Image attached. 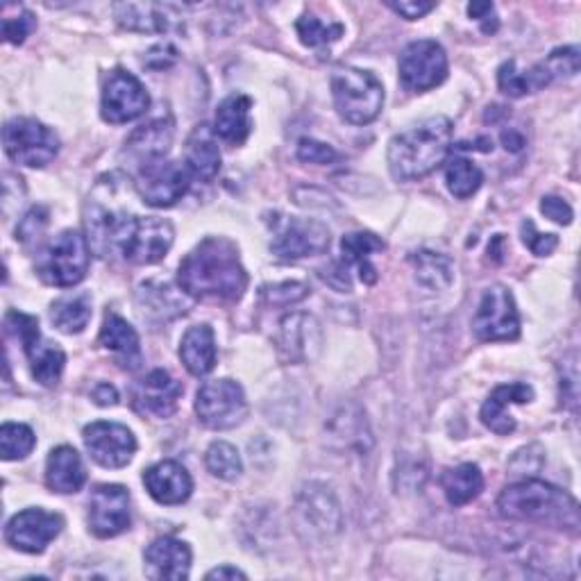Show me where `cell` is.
Returning <instances> with one entry per match:
<instances>
[{
  "instance_id": "cell-19",
  "label": "cell",
  "mask_w": 581,
  "mask_h": 581,
  "mask_svg": "<svg viewBox=\"0 0 581 581\" xmlns=\"http://www.w3.org/2000/svg\"><path fill=\"white\" fill-rule=\"evenodd\" d=\"M144 484L150 498L159 504L176 506L191 498L194 480L178 461H159L144 473Z\"/></svg>"
},
{
  "instance_id": "cell-50",
  "label": "cell",
  "mask_w": 581,
  "mask_h": 581,
  "mask_svg": "<svg viewBox=\"0 0 581 581\" xmlns=\"http://www.w3.org/2000/svg\"><path fill=\"white\" fill-rule=\"evenodd\" d=\"M469 14H471V19H475V21L482 23V30H484L486 35L498 32L500 21H498L495 6H493V3H471V6H469Z\"/></svg>"
},
{
  "instance_id": "cell-11",
  "label": "cell",
  "mask_w": 581,
  "mask_h": 581,
  "mask_svg": "<svg viewBox=\"0 0 581 581\" xmlns=\"http://www.w3.org/2000/svg\"><path fill=\"white\" fill-rule=\"evenodd\" d=\"M447 78V55L439 41L421 39L406 46L400 55V80L402 85L423 93Z\"/></svg>"
},
{
  "instance_id": "cell-8",
  "label": "cell",
  "mask_w": 581,
  "mask_h": 581,
  "mask_svg": "<svg viewBox=\"0 0 581 581\" xmlns=\"http://www.w3.org/2000/svg\"><path fill=\"white\" fill-rule=\"evenodd\" d=\"M198 421L209 430H232L246 421L248 402L235 380L205 382L196 395Z\"/></svg>"
},
{
  "instance_id": "cell-39",
  "label": "cell",
  "mask_w": 581,
  "mask_h": 581,
  "mask_svg": "<svg viewBox=\"0 0 581 581\" xmlns=\"http://www.w3.org/2000/svg\"><path fill=\"white\" fill-rule=\"evenodd\" d=\"M309 294H312L309 286L303 282H279V284L262 286V298L275 307L296 305V303L305 301Z\"/></svg>"
},
{
  "instance_id": "cell-23",
  "label": "cell",
  "mask_w": 581,
  "mask_h": 581,
  "mask_svg": "<svg viewBox=\"0 0 581 581\" xmlns=\"http://www.w3.org/2000/svg\"><path fill=\"white\" fill-rule=\"evenodd\" d=\"M100 345L114 355L116 364L128 371H137L141 366V341L137 329L121 318L119 314H107L100 327Z\"/></svg>"
},
{
  "instance_id": "cell-40",
  "label": "cell",
  "mask_w": 581,
  "mask_h": 581,
  "mask_svg": "<svg viewBox=\"0 0 581 581\" xmlns=\"http://www.w3.org/2000/svg\"><path fill=\"white\" fill-rule=\"evenodd\" d=\"M548 78L554 80H565V78H574L579 73V48L574 46H565V48H557L545 62H541Z\"/></svg>"
},
{
  "instance_id": "cell-3",
  "label": "cell",
  "mask_w": 581,
  "mask_h": 581,
  "mask_svg": "<svg viewBox=\"0 0 581 581\" xmlns=\"http://www.w3.org/2000/svg\"><path fill=\"white\" fill-rule=\"evenodd\" d=\"M452 148V124L445 116L423 121L406 130L388 144L391 176L400 183H414L427 178L447 157Z\"/></svg>"
},
{
  "instance_id": "cell-16",
  "label": "cell",
  "mask_w": 581,
  "mask_h": 581,
  "mask_svg": "<svg viewBox=\"0 0 581 581\" xmlns=\"http://www.w3.org/2000/svg\"><path fill=\"white\" fill-rule=\"evenodd\" d=\"M130 528V493L121 484H100L89 500V530L98 539H114Z\"/></svg>"
},
{
  "instance_id": "cell-37",
  "label": "cell",
  "mask_w": 581,
  "mask_h": 581,
  "mask_svg": "<svg viewBox=\"0 0 581 581\" xmlns=\"http://www.w3.org/2000/svg\"><path fill=\"white\" fill-rule=\"evenodd\" d=\"M298 37L305 46L309 48H318V46H327L336 39H341L343 35V26L341 23H325L323 19L314 17V14H305L298 19L296 23Z\"/></svg>"
},
{
  "instance_id": "cell-15",
  "label": "cell",
  "mask_w": 581,
  "mask_h": 581,
  "mask_svg": "<svg viewBox=\"0 0 581 581\" xmlns=\"http://www.w3.org/2000/svg\"><path fill=\"white\" fill-rule=\"evenodd\" d=\"M65 530V520L60 513H50L43 509H26L17 513L6 530V539L14 550L26 554H41Z\"/></svg>"
},
{
  "instance_id": "cell-2",
  "label": "cell",
  "mask_w": 581,
  "mask_h": 581,
  "mask_svg": "<svg viewBox=\"0 0 581 581\" xmlns=\"http://www.w3.org/2000/svg\"><path fill=\"white\" fill-rule=\"evenodd\" d=\"M498 511L506 520L536 522V525L559 528L565 532H579V504L577 500L541 480H525L506 486L498 498Z\"/></svg>"
},
{
  "instance_id": "cell-9",
  "label": "cell",
  "mask_w": 581,
  "mask_h": 581,
  "mask_svg": "<svg viewBox=\"0 0 581 581\" xmlns=\"http://www.w3.org/2000/svg\"><path fill=\"white\" fill-rule=\"evenodd\" d=\"M6 152L12 161L43 168L60 152V139L37 119H12L3 128Z\"/></svg>"
},
{
  "instance_id": "cell-36",
  "label": "cell",
  "mask_w": 581,
  "mask_h": 581,
  "mask_svg": "<svg viewBox=\"0 0 581 581\" xmlns=\"http://www.w3.org/2000/svg\"><path fill=\"white\" fill-rule=\"evenodd\" d=\"M37 445L35 432L23 423H6L0 430V454L6 461L26 459Z\"/></svg>"
},
{
  "instance_id": "cell-12",
  "label": "cell",
  "mask_w": 581,
  "mask_h": 581,
  "mask_svg": "<svg viewBox=\"0 0 581 581\" xmlns=\"http://www.w3.org/2000/svg\"><path fill=\"white\" fill-rule=\"evenodd\" d=\"M329 248V229L312 218H288L279 216L275 220V235L270 242L273 255L279 259H303L323 255Z\"/></svg>"
},
{
  "instance_id": "cell-48",
  "label": "cell",
  "mask_w": 581,
  "mask_h": 581,
  "mask_svg": "<svg viewBox=\"0 0 581 581\" xmlns=\"http://www.w3.org/2000/svg\"><path fill=\"white\" fill-rule=\"evenodd\" d=\"M176 57H178L176 48H173L170 43H159V46L148 50L144 65H148L150 69L161 71V69H166V67H170L173 62H176Z\"/></svg>"
},
{
  "instance_id": "cell-31",
  "label": "cell",
  "mask_w": 581,
  "mask_h": 581,
  "mask_svg": "<svg viewBox=\"0 0 581 581\" xmlns=\"http://www.w3.org/2000/svg\"><path fill=\"white\" fill-rule=\"evenodd\" d=\"M114 17L130 32H164L168 28V17L164 6L155 3H119L114 6Z\"/></svg>"
},
{
  "instance_id": "cell-7",
  "label": "cell",
  "mask_w": 581,
  "mask_h": 581,
  "mask_svg": "<svg viewBox=\"0 0 581 581\" xmlns=\"http://www.w3.org/2000/svg\"><path fill=\"white\" fill-rule=\"evenodd\" d=\"M173 239H176V229L168 220L155 216H130L116 248L130 264L150 266L168 255Z\"/></svg>"
},
{
  "instance_id": "cell-24",
  "label": "cell",
  "mask_w": 581,
  "mask_h": 581,
  "mask_svg": "<svg viewBox=\"0 0 581 581\" xmlns=\"http://www.w3.org/2000/svg\"><path fill=\"white\" fill-rule=\"evenodd\" d=\"M250 109H253V100L244 93L225 98L216 109L214 135L232 146H242L253 132Z\"/></svg>"
},
{
  "instance_id": "cell-41",
  "label": "cell",
  "mask_w": 581,
  "mask_h": 581,
  "mask_svg": "<svg viewBox=\"0 0 581 581\" xmlns=\"http://www.w3.org/2000/svg\"><path fill=\"white\" fill-rule=\"evenodd\" d=\"M520 235H522V244H525L539 257L552 255L559 246V239L554 235H541V232H536L532 220H525L520 225Z\"/></svg>"
},
{
  "instance_id": "cell-17",
  "label": "cell",
  "mask_w": 581,
  "mask_h": 581,
  "mask_svg": "<svg viewBox=\"0 0 581 581\" xmlns=\"http://www.w3.org/2000/svg\"><path fill=\"white\" fill-rule=\"evenodd\" d=\"M85 445L102 469H124L137 452L135 434L121 423L98 421L85 427Z\"/></svg>"
},
{
  "instance_id": "cell-53",
  "label": "cell",
  "mask_w": 581,
  "mask_h": 581,
  "mask_svg": "<svg viewBox=\"0 0 581 581\" xmlns=\"http://www.w3.org/2000/svg\"><path fill=\"white\" fill-rule=\"evenodd\" d=\"M502 141H504V148L506 150H511V152H520L522 150V146H525V139H522L518 132H504L502 135Z\"/></svg>"
},
{
  "instance_id": "cell-30",
  "label": "cell",
  "mask_w": 581,
  "mask_h": 581,
  "mask_svg": "<svg viewBox=\"0 0 581 581\" xmlns=\"http://www.w3.org/2000/svg\"><path fill=\"white\" fill-rule=\"evenodd\" d=\"M416 270V282L425 286L432 294L439 290H447L454 282V262L441 253L432 250H418L410 257Z\"/></svg>"
},
{
  "instance_id": "cell-47",
  "label": "cell",
  "mask_w": 581,
  "mask_h": 581,
  "mask_svg": "<svg viewBox=\"0 0 581 581\" xmlns=\"http://www.w3.org/2000/svg\"><path fill=\"white\" fill-rule=\"evenodd\" d=\"M541 211H543L550 220H554V223H559V225H570V223H572V209H570V205H568L563 198L545 196L543 203H541Z\"/></svg>"
},
{
  "instance_id": "cell-10",
  "label": "cell",
  "mask_w": 581,
  "mask_h": 581,
  "mask_svg": "<svg viewBox=\"0 0 581 581\" xmlns=\"http://www.w3.org/2000/svg\"><path fill=\"white\" fill-rule=\"evenodd\" d=\"M191 187V173L178 161L155 159L141 166L137 176V191L150 207H173L185 198Z\"/></svg>"
},
{
  "instance_id": "cell-20",
  "label": "cell",
  "mask_w": 581,
  "mask_h": 581,
  "mask_svg": "<svg viewBox=\"0 0 581 581\" xmlns=\"http://www.w3.org/2000/svg\"><path fill=\"white\" fill-rule=\"evenodd\" d=\"M146 577L150 579H168V581H183L189 579L191 570V548L173 536L157 539L148 545L146 554Z\"/></svg>"
},
{
  "instance_id": "cell-6",
  "label": "cell",
  "mask_w": 581,
  "mask_h": 581,
  "mask_svg": "<svg viewBox=\"0 0 581 581\" xmlns=\"http://www.w3.org/2000/svg\"><path fill=\"white\" fill-rule=\"evenodd\" d=\"M8 332L21 338L26 357L30 362L32 377L43 386H55L60 382L67 364V355L57 343H50L39 332V321L21 312H8L6 316Z\"/></svg>"
},
{
  "instance_id": "cell-18",
  "label": "cell",
  "mask_w": 581,
  "mask_h": 581,
  "mask_svg": "<svg viewBox=\"0 0 581 581\" xmlns=\"http://www.w3.org/2000/svg\"><path fill=\"white\" fill-rule=\"evenodd\" d=\"M183 393L185 388L178 380H173L166 371L157 368L137 384L132 393V402H135V410L144 416L170 418L178 410Z\"/></svg>"
},
{
  "instance_id": "cell-44",
  "label": "cell",
  "mask_w": 581,
  "mask_h": 581,
  "mask_svg": "<svg viewBox=\"0 0 581 581\" xmlns=\"http://www.w3.org/2000/svg\"><path fill=\"white\" fill-rule=\"evenodd\" d=\"M48 225V209L46 207H32L19 223L17 229V239L28 244L30 239H35L37 235H41V229Z\"/></svg>"
},
{
  "instance_id": "cell-32",
  "label": "cell",
  "mask_w": 581,
  "mask_h": 581,
  "mask_svg": "<svg viewBox=\"0 0 581 581\" xmlns=\"http://www.w3.org/2000/svg\"><path fill=\"white\" fill-rule=\"evenodd\" d=\"M173 141V124L170 121H152L148 126H141L128 141V150L139 157L144 164L161 159Z\"/></svg>"
},
{
  "instance_id": "cell-22",
  "label": "cell",
  "mask_w": 581,
  "mask_h": 581,
  "mask_svg": "<svg viewBox=\"0 0 581 581\" xmlns=\"http://www.w3.org/2000/svg\"><path fill=\"white\" fill-rule=\"evenodd\" d=\"M532 400H534V388L530 384H522V382L502 384L484 402L480 418L491 432H495L500 436H509L515 430V421L509 414V406L511 404H528Z\"/></svg>"
},
{
  "instance_id": "cell-46",
  "label": "cell",
  "mask_w": 581,
  "mask_h": 581,
  "mask_svg": "<svg viewBox=\"0 0 581 581\" xmlns=\"http://www.w3.org/2000/svg\"><path fill=\"white\" fill-rule=\"evenodd\" d=\"M307 498H309V502H307V515L316 522V525L321 528V530H327V528H338L336 522H332L329 520V511H325V504H327V500L332 498L329 493H305Z\"/></svg>"
},
{
  "instance_id": "cell-43",
  "label": "cell",
  "mask_w": 581,
  "mask_h": 581,
  "mask_svg": "<svg viewBox=\"0 0 581 581\" xmlns=\"http://www.w3.org/2000/svg\"><path fill=\"white\" fill-rule=\"evenodd\" d=\"M298 157L307 164H332L338 159V152L329 146V144H323V141H316V139H303L298 144Z\"/></svg>"
},
{
  "instance_id": "cell-49",
  "label": "cell",
  "mask_w": 581,
  "mask_h": 581,
  "mask_svg": "<svg viewBox=\"0 0 581 581\" xmlns=\"http://www.w3.org/2000/svg\"><path fill=\"white\" fill-rule=\"evenodd\" d=\"M391 10H395L400 17H404L406 21H416L423 19L425 14H430L436 6L434 3H423V0H402V3H388Z\"/></svg>"
},
{
  "instance_id": "cell-26",
  "label": "cell",
  "mask_w": 581,
  "mask_h": 581,
  "mask_svg": "<svg viewBox=\"0 0 581 581\" xmlns=\"http://www.w3.org/2000/svg\"><path fill=\"white\" fill-rule=\"evenodd\" d=\"M185 166L189 168L191 178H198L203 183H211L220 170V150L216 144L214 130L209 126H198L191 137L187 139L185 150Z\"/></svg>"
},
{
  "instance_id": "cell-42",
  "label": "cell",
  "mask_w": 581,
  "mask_h": 581,
  "mask_svg": "<svg viewBox=\"0 0 581 581\" xmlns=\"http://www.w3.org/2000/svg\"><path fill=\"white\" fill-rule=\"evenodd\" d=\"M498 85H500V89H502L506 96H511V98H520V96L530 93V91H528V85H525V76H522V71H518V67H515L513 60H509V62H504V65L500 67V71H498Z\"/></svg>"
},
{
  "instance_id": "cell-28",
  "label": "cell",
  "mask_w": 581,
  "mask_h": 581,
  "mask_svg": "<svg viewBox=\"0 0 581 581\" xmlns=\"http://www.w3.org/2000/svg\"><path fill=\"white\" fill-rule=\"evenodd\" d=\"M384 242L373 235V232H353V235H345L341 242V264L345 268L357 266L360 277L364 284H375L377 282V268L371 264L373 253H382Z\"/></svg>"
},
{
  "instance_id": "cell-51",
  "label": "cell",
  "mask_w": 581,
  "mask_h": 581,
  "mask_svg": "<svg viewBox=\"0 0 581 581\" xmlns=\"http://www.w3.org/2000/svg\"><path fill=\"white\" fill-rule=\"evenodd\" d=\"M93 402L100 406H114L119 402V391H116L111 384H98L93 388Z\"/></svg>"
},
{
  "instance_id": "cell-29",
  "label": "cell",
  "mask_w": 581,
  "mask_h": 581,
  "mask_svg": "<svg viewBox=\"0 0 581 581\" xmlns=\"http://www.w3.org/2000/svg\"><path fill=\"white\" fill-rule=\"evenodd\" d=\"M441 486L452 506H463L480 498L484 491V475L475 463H461V466L443 473Z\"/></svg>"
},
{
  "instance_id": "cell-38",
  "label": "cell",
  "mask_w": 581,
  "mask_h": 581,
  "mask_svg": "<svg viewBox=\"0 0 581 581\" xmlns=\"http://www.w3.org/2000/svg\"><path fill=\"white\" fill-rule=\"evenodd\" d=\"M139 296H146L144 307V316L146 314H159L161 318L166 316L168 309H176L178 314H185V305L180 303V298L173 294L170 286H152V284H144L139 288Z\"/></svg>"
},
{
  "instance_id": "cell-33",
  "label": "cell",
  "mask_w": 581,
  "mask_h": 581,
  "mask_svg": "<svg viewBox=\"0 0 581 581\" xmlns=\"http://www.w3.org/2000/svg\"><path fill=\"white\" fill-rule=\"evenodd\" d=\"M50 321L65 334H80L91 321V296L78 294L55 301L50 307Z\"/></svg>"
},
{
  "instance_id": "cell-5",
  "label": "cell",
  "mask_w": 581,
  "mask_h": 581,
  "mask_svg": "<svg viewBox=\"0 0 581 581\" xmlns=\"http://www.w3.org/2000/svg\"><path fill=\"white\" fill-rule=\"evenodd\" d=\"M89 270V242L78 229H65L60 237H55L48 248L39 255L37 273L50 284L69 288L80 284Z\"/></svg>"
},
{
  "instance_id": "cell-27",
  "label": "cell",
  "mask_w": 581,
  "mask_h": 581,
  "mask_svg": "<svg viewBox=\"0 0 581 581\" xmlns=\"http://www.w3.org/2000/svg\"><path fill=\"white\" fill-rule=\"evenodd\" d=\"M180 360L185 368L203 377L216 366V336L209 325H194L185 332L180 341Z\"/></svg>"
},
{
  "instance_id": "cell-45",
  "label": "cell",
  "mask_w": 581,
  "mask_h": 581,
  "mask_svg": "<svg viewBox=\"0 0 581 581\" xmlns=\"http://www.w3.org/2000/svg\"><path fill=\"white\" fill-rule=\"evenodd\" d=\"M35 26H37V21L30 12H19V17H10L3 21V37H6V41L19 46L35 30Z\"/></svg>"
},
{
  "instance_id": "cell-35",
  "label": "cell",
  "mask_w": 581,
  "mask_h": 581,
  "mask_svg": "<svg viewBox=\"0 0 581 581\" xmlns=\"http://www.w3.org/2000/svg\"><path fill=\"white\" fill-rule=\"evenodd\" d=\"M205 463H207V471L223 482H235L244 473V461L239 450L225 441H214L209 445L205 454Z\"/></svg>"
},
{
  "instance_id": "cell-34",
  "label": "cell",
  "mask_w": 581,
  "mask_h": 581,
  "mask_svg": "<svg viewBox=\"0 0 581 581\" xmlns=\"http://www.w3.org/2000/svg\"><path fill=\"white\" fill-rule=\"evenodd\" d=\"M445 183L454 198L466 200L480 191V187L484 183V173L473 161L463 159V157H454L447 161Z\"/></svg>"
},
{
  "instance_id": "cell-21",
  "label": "cell",
  "mask_w": 581,
  "mask_h": 581,
  "mask_svg": "<svg viewBox=\"0 0 581 581\" xmlns=\"http://www.w3.org/2000/svg\"><path fill=\"white\" fill-rule=\"evenodd\" d=\"M277 345L279 353L284 355V360L301 364L307 360H314L321 347V329L314 316L307 314H290L286 318H282L279 323V336H277Z\"/></svg>"
},
{
  "instance_id": "cell-52",
  "label": "cell",
  "mask_w": 581,
  "mask_h": 581,
  "mask_svg": "<svg viewBox=\"0 0 581 581\" xmlns=\"http://www.w3.org/2000/svg\"><path fill=\"white\" fill-rule=\"evenodd\" d=\"M207 579H246V572L232 568V565H220V568L207 572Z\"/></svg>"
},
{
  "instance_id": "cell-4",
  "label": "cell",
  "mask_w": 581,
  "mask_h": 581,
  "mask_svg": "<svg viewBox=\"0 0 581 581\" xmlns=\"http://www.w3.org/2000/svg\"><path fill=\"white\" fill-rule=\"evenodd\" d=\"M332 96L341 119L353 126L373 124L384 105V87L362 69H341L332 78Z\"/></svg>"
},
{
  "instance_id": "cell-13",
  "label": "cell",
  "mask_w": 581,
  "mask_h": 581,
  "mask_svg": "<svg viewBox=\"0 0 581 581\" xmlns=\"http://www.w3.org/2000/svg\"><path fill=\"white\" fill-rule=\"evenodd\" d=\"M148 105L150 96L137 76L124 69L109 73L100 102V114L107 124H130L148 111Z\"/></svg>"
},
{
  "instance_id": "cell-1",
  "label": "cell",
  "mask_w": 581,
  "mask_h": 581,
  "mask_svg": "<svg viewBox=\"0 0 581 581\" xmlns=\"http://www.w3.org/2000/svg\"><path fill=\"white\" fill-rule=\"evenodd\" d=\"M178 279L185 294L198 301L237 303L248 288L239 248L223 237H209L196 246L183 259Z\"/></svg>"
},
{
  "instance_id": "cell-14",
  "label": "cell",
  "mask_w": 581,
  "mask_h": 581,
  "mask_svg": "<svg viewBox=\"0 0 581 581\" xmlns=\"http://www.w3.org/2000/svg\"><path fill=\"white\" fill-rule=\"evenodd\" d=\"M473 329L482 341H515L520 336V316L509 288L495 284L484 290Z\"/></svg>"
},
{
  "instance_id": "cell-25",
  "label": "cell",
  "mask_w": 581,
  "mask_h": 581,
  "mask_svg": "<svg viewBox=\"0 0 581 581\" xmlns=\"http://www.w3.org/2000/svg\"><path fill=\"white\" fill-rule=\"evenodd\" d=\"M87 482L80 454L71 445L55 447L46 463V484L55 493H78Z\"/></svg>"
}]
</instances>
